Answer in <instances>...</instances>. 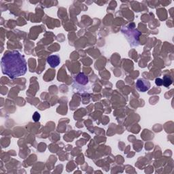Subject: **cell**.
<instances>
[{
    "mask_svg": "<svg viewBox=\"0 0 174 174\" xmlns=\"http://www.w3.org/2000/svg\"><path fill=\"white\" fill-rule=\"evenodd\" d=\"M1 67L2 73L11 79L23 76L27 71L25 59L16 51L4 54L1 60Z\"/></svg>",
    "mask_w": 174,
    "mask_h": 174,
    "instance_id": "cell-1",
    "label": "cell"
},
{
    "mask_svg": "<svg viewBox=\"0 0 174 174\" xmlns=\"http://www.w3.org/2000/svg\"><path fill=\"white\" fill-rule=\"evenodd\" d=\"M136 87L140 92H146L150 88V82L144 78L138 79L136 83Z\"/></svg>",
    "mask_w": 174,
    "mask_h": 174,
    "instance_id": "cell-2",
    "label": "cell"
},
{
    "mask_svg": "<svg viewBox=\"0 0 174 174\" xmlns=\"http://www.w3.org/2000/svg\"><path fill=\"white\" fill-rule=\"evenodd\" d=\"M61 59L60 57L58 55H51L49 56L48 58H47V63L49 64V65L51 67V68H56L60 64Z\"/></svg>",
    "mask_w": 174,
    "mask_h": 174,
    "instance_id": "cell-3",
    "label": "cell"
},
{
    "mask_svg": "<svg viewBox=\"0 0 174 174\" xmlns=\"http://www.w3.org/2000/svg\"><path fill=\"white\" fill-rule=\"evenodd\" d=\"M76 80L80 84L85 85L88 83V79L84 73H80L76 78Z\"/></svg>",
    "mask_w": 174,
    "mask_h": 174,
    "instance_id": "cell-4",
    "label": "cell"
},
{
    "mask_svg": "<svg viewBox=\"0 0 174 174\" xmlns=\"http://www.w3.org/2000/svg\"><path fill=\"white\" fill-rule=\"evenodd\" d=\"M173 80L170 76H165L163 79V85L165 87H169L172 84Z\"/></svg>",
    "mask_w": 174,
    "mask_h": 174,
    "instance_id": "cell-5",
    "label": "cell"
},
{
    "mask_svg": "<svg viewBox=\"0 0 174 174\" xmlns=\"http://www.w3.org/2000/svg\"><path fill=\"white\" fill-rule=\"evenodd\" d=\"M32 118H33V120H34V122H38L39 120V119H40V114H39L38 112H36L33 116H32Z\"/></svg>",
    "mask_w": 174,
    "mask_h": 174,
    "instance_id": "cell-6",
    "label": "cell"
},
{
    "mask_svg": "<svg viewBox=\"0 0 174 174\" xmlns=\"http://www.w3.org/2000/svg\"><path fill=\"white\" fill-rule=\"evenodd\" d=\"M155 83L158 86H163V79L156 78V80H155Z\"/></svg>",
    "mask_w": 174,
    "mask_h": 174,
    "instance_id": "cell-7",
    "label": "cell"
}]
</instances>
